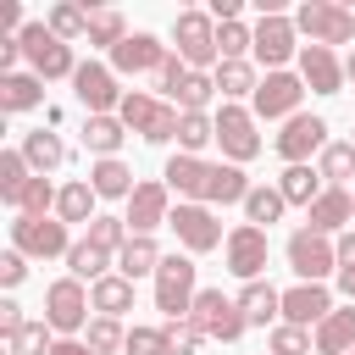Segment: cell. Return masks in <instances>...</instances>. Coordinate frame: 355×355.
<instances>
[{"label":"cell","instance_id":"cell-1","mask_svg":"<svg viewBox=\"0 0 355 355\" xmlns=\"http://www.w3.org/2000/svg\"><path fill=\"white\" fill-rule=\"evenodd\" d=\"M122 128L128 133H139V139H150V144H166V139H178V122H183V111L178 105H166V100H155V94H122Z\"/></svg>","mask_w":355,"mask_h":355},{"label":"cell","instance_id":"cell-2","mask_svg":"<svg viewBox=\"0 0 355 355\" xmlns=\"http://www.w3.org/2000/svg\"><path fill=\"white\" fill-rule=\"evenodd\" d=\"M194 294H200L194 288V255H166L161 272H155V311L166 322H189Z\"/></svg>","mask_w":355,"mask_h":355},{"label":"cell","instance_id":"cell-3","mask_svg":"<svg viewBox=\"0 0 355 355\" xmlns=\"http://www.w3.org/2000/svg\"><path fill=\"white\" fill-rule=\"evenodd\" d=\"M22 55H28V72L33 78H72L78 72V61H72V44L67 39H55L50 33V22H28L22 28Z\"/></svg>","mask_w":355,"mask_h":355},{"label":"cell","instance_id":"cell-4","mask_svg":"<svg viewBox=\"0 0 355 355\" xmlns=\"http://www.w3.org/2000/svg\"><path fill=\"white\" fill-rule=\"evenodd\" d=\"M189 322L205 333V338H216V344H239L244 338V311H239V300H227L222 288H200L194 294V311H189Z\"/></svg>","mask_w":355,"mask_h":355},{"label":"cell","instance_id":"cell-5","mask_svg":"<svg viewBox=\"0 0 355 355\" xmlns=\"http://www.w3.org/2000/svg\"><path fill=\"white\" fill-rule=\"evenodd\" d=\"M89 288L78 283V277H55L50 288H44V322L61 333V338H78L83 327H89Z\"/></svg>","mask_w":355,"mask_h":355},{"label":"cell","instance_id":"cell-6","mask_svg":"<svg viewBox=\"0 0 355 355\" xmlns=\"http://www.w3.org/2000/svg\"><path fill=\"white\" fill-rule=\"evenodd\" d=\"M294 28H300L311 44L333 50V44H349V39H355V11H344V6H333V0H305V6L294 11Z\"/></svg>","mask_w":355,"mask_h":355},{"label":"cell","instance_id":"cell-7","mask_svg":"<svg viewBox=\"0 0 355 355\" xmlns=\"http://www.w3.org/2000/svg\"><path fill=\"white\" fill-rule=\"evenodd\" d=\"M172 44H178V55H183L194 72L222 67V50H216V22H211L205 11H178V22H172Z\"/></svg>","mask_w":355,"mask_h":355},{"label":"cell","instance_id":"cell-8","mask_svg":"<svg viewBox=\"0 0 355 355\" xmlns=\"http://www.w3.org/2000/svg\"><path fill=\"white\" fill-rule=\"evenodd\" d=\"M11 250L33 255V261H50V255H72V239H67L61 216H17L11 222Z\"/></svg>","mask_w":355,"mask_h":355},{"label":"cell","instance_id":"cell-9","mask_svg":"<svg viewBox=\"0 0 355 355\" xmlns=\"http://www.w3.org/2000/svg\"><path fill=\"white\" fill-rule=\"evenodd\" d=\"M288 266L300 272V283H322L327 272H338V244L316 227H294L288 233Z\"/></svg>","mask_w":355,"mask_h":355},{"label":"cell","instance_id":"cell-10","mask_svg":"<svg viewBox=\"0 0 355 355\" xmlns=\"http://www.w3.org/2000/svg\"><path fill=\"white\" fill-rule=\"evenodd\" d=\"M166 227L178 233V244L189 255H205V250L222 244V222L211 216V205H194V200H178V211L166 216Z\"/></svg>","mask_w":355,"mask_h":355},{"label":"cell","instance_id":"cell-11","mask_svg":"<svg viewBox=\"0 0 355 355\" xmlns=\"http://www.w3.org/2000/svg\"><path fill=\"white\" fill-rule=\"evenodd\" d=\"M216 144H222V155L239 166V161H255L261 155V133H255V111H244V105H222L216 111Z\"/></svg>","mask_w":355,"mask_h":355},{"label":"cell","instance_id":"cell-12","mask_svg":"<svg viewBox=\"0 0 355 355\" xmlns=\"http://www.w3.org/2000/svg\"><path fill=\"white\" fill-rule=\"evenodd\" d=\"M333 139H327V122L322 116H311V111H300V116H288L283 122V133H277V155L288 161V166H305L311 155H322Z\"/></svg>","mask_w":355,"mask_h":355},{"label":"cell","instance_id":"cell-13","mask_svg":"<svg viewBox=\"0 0 355 355\" xmlns=\"http://www.w3.org/2000/svg\"><path fill=\"white\" fill-rule=\"evenodd\" d=\"M72 89H78V100H83V111H89V116H111V111H122L116 72H111V67H100V61H83V67L72 72Z\"/></svg>","mask_w":355,"mask_h":355},{"label":"cell","instance_id":"cell-14","mask_svg":"<svg viewBox=\"0 0 355 355\" xmlns=\"http://www.w3.org/2000/svg\"><path fill=\"white\" fill-rule=\"evenodd\" d=\"M227 272L244 277V283H261V272H266V227L239 222L227 233Z\"/></svg>","mask_w":355,"mask_h":355},{"label":"cell","instance_id":"cell-15","mask_svg":"<svg viewBox=\"0 0 355 355\" xmlns=\"http://www.w3.org/2000/svg\"><path fill=\"white\" fill-rule=\"evenodd\" d=\"M250 100H255V105H250L255 116H283V122H288V116H300L305 83H300L294 72H266V78H261V89H255Z\"/></svg>","mask_w":355,"mask_h":355},{"label":"cell","instance_id":"cell-16","mask_svg":"<svg viewBox=\"0 0 355 355\" xmlns=\"http://www.w3.org/2000/svg\"><path fill=\"white\" fill-rule=\"evenodd\" d=\"M294 33H300V28H294V17H283V11H277V17H261V22H255V61H261V67H272V72H283V61L300 50V44H294Z\"/></svg>","mask_w":355,"mask_h":355},{"label":"cell","instance_id":"cell-17","mask_svg":"<svg viewBox=\"0 0 355 355\" xmlns=\"http://www.w3.org/2000/svg\"><path fill=\"white\" fill-rule=\"evenodd\" d=\"M333 316V294L322 288V283H294V288H283V322H294V327H322Z\"/></svg>","mask_w":355,"mask_h":355},{"label":"cell","instance_id":"cell-18","mask_svg":"<svg viewBox=\"0 0 355 355\" xmlns=\"http://www.w3.org/2000/svg\"><path fill=\"white\" fill-rule=\"evenodd\" d=\"M166 55H172V50H166L155 33H128V39L111 50V67H116V72H161Z\"/></svg>","mask_w":355,"mask_h":355},{"label":"cell","instance_id":"cell-19","mask_svg":"<svg viewBox=\"0 0 355 355\" xmlns=\"http://www.w3.org/2000/svg\"><path fill=\"white\" fill-rule=\"evenodd\" d=\"M300 83L311 94H338L344 89V61L333 50H322V44H305L300 50Z\"/></svg>","mask_w":355,"mask_h":355},{"label":"cell","instance_id":"cell-20","mask_svg":"<svg viewBox=\"0 0 355 355\" xmlns=\"http://www.w3.org/2000/svg\"><path fill=\"white\" fill-rule=\"evenodd\" d=\"M166 194H172L166 183H139V189H133V200H128V216H122V222H128V233H144V239H150V233L172 216V211H166Z\"/></svg>","mask_w":355,"mask_h":355},{"label":"cell","instance_id":"cell-21","mask_svg":"<svg viewBox=\"0 0 355 355\" xmlns=\"http://www.w3.org/2000/svg\"><path fill=\"white\" fill-rule=\"evenodd\" d=\"M161 178H166V189H172V194H183V200H194V205H200V200H205V183H211V161H200V155H183V150H178V155L166 161V172H161Z\"/></svg>","mask_w":355,"mask_h":355},{"label":"cell","instance_id":"cell-22","mask_svg":"<svg viewBox=\"0 0 355 355\" xmlns=\"http://www.w3.org/2000/svg\"><path fill=\"white\" fill-rule=\"evenodd\" d=\"M305 216H311V227H316V233H327V239H333V233L355 216V194H344V189H322V194H316V205H311Z\"/></svg>","mask_w":355,"mask_h":355},{"label":"cell","instance_id":"cell-23","mask_svg":"<svg viewBox=\"0 0 355 355\" xmlns=\"http://www.w3.org/2000/svg\"><path fill=\"white\" fill-rule=\"evenodd\" d=\"M161 261H166V255H161V244H155V239H144V233H133V239L116 250V272H122L128 283H139L144 272H161Z\"/></svg>","mask_w":355,"mask_h":355},{"label":"cell","instance_id":"cell-24","mask_svg":"<svg viewBox=\"0 0 355 355\" xmlns=\"http://www.w3.org/2000/svg\"><path fill=\"white\" fill-rule=\"evenodd\" d=\"M89 189H94L100 200H133V189H139V183H133L128 161H116V155H111V161H94V166H89Z\"/></svg>","mask_w":355,"mask_h":355},{"label":"cell","instance_id":"cell-25","mask_svg":"<svg viewBox=\"0 0 355 355\" xmlns=\"http://www.w3.org/2000/svg\"><path fill=\"white\" fill-rule=\"evenodd\" d=\"M39 100H44V78H33V72H11V78H0V111H6V116L33 111Z\"/></svg>","mask_w":355,"mask_h":355},{"label":"cell","instance_id":"cell-26","mask_svg":"<svg viewBox=\"0 0 355 355\" xmlns=\"http://www.w3.org/2000/svg\"><path fill=\"white\" fill-rule=\"evenodd\" d=\"M244 194H250V178L233 161H222V166H211V183H205L200 205H244Z\"/></svg>","mask_w":355,"mask_h":355},{"label":"cell","instance_id":"cell-27","mask_svg":"<svg viewBox=\"0 0 355 355\" xmlns=\"http://www.w3.org/2000/svg\"><path fill=\"white\" fill-rule=\"evenodd\" d=\"M89 305H94L100 316H116V322H122V311H133V283H128L122 272H111V277L89 283Z\"/></svg>","mask_w":355,"mask_h":355},{"label":"cell","instance_id":"cell-28","mask_svg":"<svg viewBox=\"0 0 355 355\" xmlns=\"http://www.w3.org/2000/svg\"><path fill=\"white\" fill-rule=\"evenodd\" d=\"M67 266H72V277H78V283H100V277H111L116 255H111V250H100V244H89V239H78V244H72V255H67Z\"/></svg>","mask_w":355,"mask_h":355},{"label":"cell","instance_id":"cell-29","mask_svg":"<svg viewBox=\"0 0 355 355\" xmlns=\"http://www.w3.org/2000/svg\"><path fill=\"white\" fill-rule=\"evenodd\" d=\"M239 311H244L250 327H255V322L266 327L272 316H283V294H277L272 283H244V288H239Z\"/></svg>","mask_w":355,"mask_h":355},{"label":"cell","instance_id":"cell-30","mask_svg":"<svg viewBox=\"0 0 355 355\" xmlns=\"http://www.w3.org/2000/svg\"><path fill=\"white\" fill-rule=\"evenodd\" d=\"M349 349H355V305L349 311H333L316 327V355H349Z\"/></svg>","mask_w":355,"mask_h":355},{"label":"cell","instance_id":"cell-31","mask_svg":"<svg viewBox=\"0 0 355 355\" xmlns=\"http://www.w3.org/2000/svg\"><path fill=\"white\" fill-rule=\"evenodd\" d=\"M22 155H28V166L44 178V172H55L61 161H67V144L55 139V133H44V128H33V133H22Z\"/></svg>","mask_w":355,"mask_h":355},{"label":"cell","instance_id":"cell-32","mask_svg":"<svg viewBox=\"0 0 355 355\" xmlns=\"http://www.w3.org/2000/svg\"><path fill=\"white\" fill-rule=\"evenodd\" d=\"M122 139H128L122 116H89V122H83V144H89L100 161H111V155L122 150Z\"/></svg>","mask_w":355,"mask_h":355},{"label":"cell","instance_id":"cell-33","mask_svg":"<svg viewBox=\"0 0 355 355\" xmlns=\"http://www.w3.org/2000/svg\"><path fill=\"white\" fill-rule=\"evenodd\" d=\"M283 211H288V200H283V189H277V183H272V189H266V183H255V189L244 194V222H255V227H272Z\"/></svg>","mask_w":355,"mask_h":355},{"label":"cell","instance_id":"cell-34","mask_svg":"<svg viewBox=\"0 0 355 355\" xmlns=\"http://www.w3.org/2000/svg\"><path fill=\"white\" fill-rule=\"evenodd\" d=\"M277 189H283L288 205H305V211H311L316 194H322V172H316V166H288V172L277 178Z\"/></svg>","mask_w":355,"mask_h":355},{"label":"cell","instance_id":"cell-35","mask_svg":"<svg viewBox=\"0 0 355 355\" xmlns=\"http://www.w3.org/2000/svg\"><path fill=\"white\" fill-rule=\"evenodd\" d=\"M94 189H89V178H78V183H67L61 189V200H55V216L72 227V222H94Z\"/></svg>","mask_w":355,"mask_h":355},{"label":"cell","instance_id":"cell-36","mask_svg":"<svg viewBox=\"0 0 355 355\" xmlns=\"http://www.w3.org/2000/svg\"><path fill=\"white\" fill-rule=\"evenodd\" d=\"M28 178H39V172L28 166V155H22V150H0V200H6V205H17V194L28 189Z\"/></svg>","mask_w":355,"mask_h":355},{"label":"cell","instance_id":"cell-37","mask_svg":"<svg viewBox=\"0 0 355 355\" xmlns=\"http://www.w3.org/2000/svg\"><path fill=\"white\" fill-rule=\"evenodd\" d=\"M316 172H322L333 189H338L344 178H355V139H333V144L316 155Z\"/></svg>","mask_w":355,"mask_h":355},{"label":"cell","instance_id":"cell-38","mask_svg":"<svg viewBox=\"0 0 355 355\" xmlns=\"http://www.w3.org/2000/svg\"><path fill=\"white\" fill-rule=\"evenodd\" d=\"M211 78H216V89H222L227 100H239V94H255V89H261V78H255V67H250V61H222Z\"/></svg>","mask_w":355,"mask_h":355},{"label":"cell","instance_id":"cell-39","mask_svg":"<svg viewBox=\"0 0 355 355\" xmlns=\"http://www.w3.org/2000/svg\"><path fill=\"white\" fill-rule=\"evenodd\" d=\"M211 139H216V116H205V111H183V122H178V144H183V155H200Z\"/></svg>","mask_w":355,"mask_h":355},{"label":"cell","instance_id":"cell-40","mask_svg":"<svg viewBox=\"0 0 355 355\" xmlns=\"http://www.w3.org/2000/svg\"><path fill=\"white\" fill-rule=\"evenodd\" d=\"M55 200H61V189H50V178H28V189L17 194V216H50L55 211Z\"/></svg>","mask_w":355,"mask_h":355},{"label":"cell","instance_id":"cell-41","mask_svg":"<svg viewBox=\"0 0 355 355\" xmlns=\"http://www.w3.org/2000/svg\"><path fill=\"white\" fill-rule=\"evenodd\" d=\"M83 338H89L94 355H116V349H128V327H122L116 316H94V322L83 327Z\"/></svg>","mask_w":355,"mask_h":355},{"label":"cell","instance_id":"cell-42","mask_svg":"<svg viewBox=\"0 0 355 355\" xmlns=\"http://www.w3.org/2000/svg\"><path fill=\"white\" fill-rule=\"evenodd\" d=\"M50 33L55 39H89V6H72V0L50 6Z\"/></svg>","mask_w":355,"mask_h":355},{"label":"cell","instance_id":"cell-43","mask_svg":"<svg viewBox=\"0 0 355 355\" xmlns=\"http://www.w3.org/2000/svg\"><path fill=\"white\" fill-rule=\"evenodd\" d=\"M211 94H216V78L189 72V78H183V89L172 94V105H178V111H205V105H211Z\"/></svg>","mask_w":355,"mask_h":355},{"label":"cell","instance_id":"cell-44","mask_svg":"<svg viewBox=\"0 0 355 355\" xmlns=\"http://www.w3.org/2000/svg\"><path fill=\"white\" fill-rule=\"evenodd\" d=\"M128 39V28H122V11H89V44H105V50H116Z\"/></svg>","mask_w":355,"mask_h":355},{"label":"cell","instance_id":"cell-45","mask_svg":"<svg viewBox=\"0 0 355 355\" xmlns=\"http://www.w3.org/2000/svg\"><path fill=\"white\" fill-rule=\"evenodd\" d=\"M311 349H316L311 327H294V322H277L272 327V355H311Z\"/></svg>","mask_w":355,"mask_h":355},{"label":"cell","instance_id":"cell-46","mask_svg":"<svg viewBox=\"0 0 355 355\" xmlns=\"http://www.w3.org/2000/svg\"><path fill=\"white\" fill-rule=\"evenodd\" d=\"M50 333H55V327H50L44 316H33V322H28V327L11 338V355H50V344H55Z\"/></svg>","mask_w":355,"mask_h":355},{"label":"cell","instance_id":"cell-47","mask_svg":"<svg viewBox=\"0 0 355 355\" xmlns=\"http://www.w3.org/2000/svg\"><path fill=\"white\" fill-rule=\"evenodd\" d=\"M128 239H133V233H128L122 216H94V222H89V244H100V250H111V255H116Z\"/></svg>","mask_w":355,"mask_h":355},{"label":"cell","instance_id":"cell-48","mask_svg":"<svg viewBox=\"0 0 355 355\" xmlns=\"http://www.w3.org/2000/svg\"><path fill=\"white\" fill-rule=\"evenodd\" d=\"M161 327H166V349H172V355H194V349L205 344V333H200L194 322H161Z\"/></svg>","mask_w":355,"mask_h":355},{"label":"cell","instance_id":"cell-49","mask_svg":"<svg viewBox=\"0 0 355 355\" xmlns=\"http://www.w3.org/2000/svg\"><path fill=\"white\" fill-rule=\"evenodd\" d=\"M128 355H172L166 349V327H133L128 333Z\"/></svg>","mask_w":355,"mask_h":355},{"label":"cell","instance_id":"cell-50","mask_svg":"<svg viewBox=\"0 0 355 355\" xmlns=\"http://www.w3.org/2000/svg\"><path fill=\"white\" fill-rule=\"evenodd\" d=\"M338 294L355 305V233L338 239Z\"/></svg>","mask_w":355,"mask_h":355},{"label":"cell","instance_id":"cell-51","mask_svg":"<svg viewBox=\"0 0 355 355\" xmlns=\"http://www.w3.org/2000/svg\"><path fill=\"white\" fill-rule=\"evenodd\" d=\"M189 72H194V67H189V61H183V55H178V50H172V55H166V67H161V72H155V89H161V94H178V89H183V78H189Z\"/></svg>","mask_w":355,"mask_h":355},{"label":"cell","instance_id":"cell-52","mask_svg":"<svg viewBox=\"0 0 355 355\" xmlns=\"http://www.w3.org/2000/svg\"><path fill=\"white\" fill-rule=\"evenodd\" d=\"M22 277H28V255L22 250H6L0 255V288H17Z\"/></svg>","mask_w":355,"mask_h":355},{"label":"cell","instance_id":"cell-53","mask_svg":"<svg viewBox=\"0 0 355 355\" xmlns=\"http://www.w3.org/2000/svg\"><path fill=\"white\" fill-rule=\"evenodd\" d=\"M28 322H33V316H22V305H17V300H0V333H6V344H11Z\"/></svg>","mask_w":355,"mask_h":355},{"label":"cell","instance_id":"cell-54","mask_svg":"<svg viewBox=\"0 0 355 355\" xmlns=\"http://www.w3.org/2000/svg\"><path fill=\"white\" fill-rule=\"evenodd\" d=\"M17 55H22V33H17V39H11V33H0V78H11Z\"/></svg>","mask_w":355,"mask_h":355},{"label":"cell","instance_id":"cell-55","mask_svg":"<svg viewBox=\"0 0 355 355\" xmlns=\"http://www.w3.org/2000/svg\"><path fill=\"white\" fill-rule=\"evenodd\" d=\"M17 22H22V6H17V0H0V28H6V33H11V39H17V33H22V28H17Z\"/></svg>","mask_w":355,"mask_h":355},{"label":"cell","instance_id":"cell-56","mask_svg":"<svg viewBox=\"0 0 355 355\" xmlns=\"http://www.w3.org/2000/svg\"><path fill=\"white\" fill-rule=\"evenodd\" d=\"M50 355H94V349H89V338H55Z\"/></svg>","mask_w":355,"mask_h":355},{"label":"cell","instance_id":"cell-57","mask_svg":"<svg viewBox=\"0 0 355 355\" xmlns=\"http://www.w3.org/2000/svg\"><path fill=\"white\" fill-rule=\"evenodd\" d=\"M344 83H355V50H349V61H344Z\"/></svg>","mask_w":355,"mask_h":355},{"label":"cell","instance_id":"cell-58","mask_svg":"<svg viewBox=\"0 0 355 355\" xmlns=\"http://www.w3.org/2000/svg\"><path fill=\"white\" fill-rule=\"evenodd\" d=\"M266 355H272V349H266Z\"/></svg>","mask_w":355,"mask_h":355},{"label":"cell","instance_id":"cell-59","mask_svg":"<svg viewBox=\"0 0 355 355\" xmlns=\"http://www.w3.org/2000/svg\"><path fill=\"white\" fill-rule=\"evenodd\" d=\"M349 355H355V349H349Z\"/></svg>","mask_w":355,"mask_h":355}]
</instances>
